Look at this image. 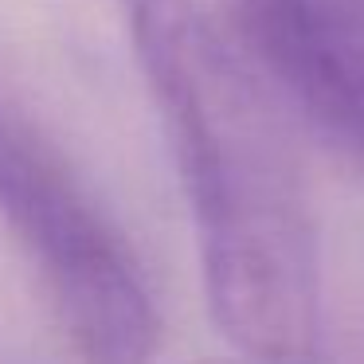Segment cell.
<instances>
[{"label": "cell", "instance_id": "3", "mask_svg": "<svg viewBox=\"0 0 364 364\" xmlns=\"http://www.w3.org/2000/svg\"><path fill=\"white\" fill-rule=\"evenodd\" d=\"M231 20L282 106L364 157V0H231Z\"/></svg>", "mask_w": 364, "mask_h": 364}, {"label": "cell", "instance_id": "2", "mask_svg": "<svg viewBox=\"0 0 364 364\" xmlns=\"http://www.w3.org/2000/svg\"><path fill=\"white\" fill-rule=\"evenodd\" d=\"M0 212L40 262L82 364H149L161 317L129 247L0 79Z\"/></svg>", "mask_w": 364, "mask_h": 364}, {"label": "cell", "instance_id": "4", "mask_svg": "<svg viewBox=\"0 0 364 364\" xmlns=\"http://www.w3.org/2000/svg\"><path fill=\"white\" fill-rule=\"evenodd\" d=\"M200 364H262V360H247L243 356V360H200Z\"/></svg>", "mask_w": 364, "mask_h": 364}, {"label": "cell", "instance_id": "1", "mask_svg": "<svg viewBox=\"0 0 364 364\" xmlns=\"http://www.w3.org/2000/svg\"><path fill=\"white\" fill-rule=\"evenodd\" d=\"M200 239L212 321L262 364L321 341V243L282 98L196 0H122Z\"/></svg>", "mask_w": 364, "mask_h": 364}]
</instances>
